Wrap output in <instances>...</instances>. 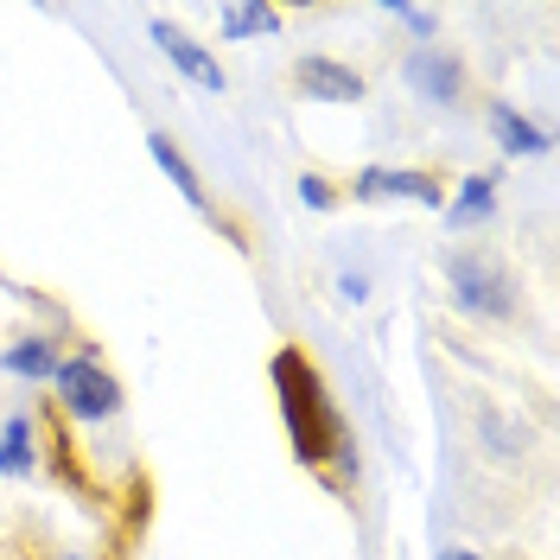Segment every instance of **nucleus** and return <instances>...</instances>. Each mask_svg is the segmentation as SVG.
<instances>
[{
  "instance_id": "1",
  "label": "nucleus",
  "mask_w": 560,
  "mask_h": 560,
  "mask_svg": "<svg viewBox=\"0 0 560 560\" xmlns=\"http://www.w3.org/2000/svg\"><path fill=\"white\" fill-rule=\"evenodd\" d=\"M268 376H275L280 420H287L293 458L313 465V471H338V478H350V471H357V465H350V427H345V415L331 408V388H325V376L313 370V357H300V350H275Z\"/></svg>"
},
{
  "instance_id": "2",
  "label": "nucleus",
  "mask_w": 560,
  "mask_h": 560,
  "mask_svg": "<svg viewBox=\"0 0 560 560\" xmlns=\"http://www.w3.org/2000/svg\"><path fill=\"white\" fill-rule=\"evenodd\" d=\"M446 287H453V306L471 318H516V306H523L510 268L485 248H453L446 255Z\"/></svg>"
},
{
  "instance_id": "3",
  "label": "nucleus",
  "mask_w": 560,
  "mask_h": 560,
  "mask_svg": "<svg viewBox=\"0 0 560 560\" xmlns=\"http://www.w3.org/2000/svg\"><path fill=\"white\" fill-rule=\"evenodd\" d=\"M58 408H65L77 427H103V420L121 415V383H115V370H108L96 350H70L65 363H58Z\"/></svg>"
},
{
  "instance_id": "4",
  "label": "nucleus",
  "mask_w": 560,
  "mask_h": 560,
  "mask_svg": "<svg viewBox=\"0 0 560 560\" xmlns=\"http://www.w3.org/2000/svg\"><path fill=\"white\" fill-rule=\"evenodd\" d=\"M401 77H408V90H415L420 103H433V108H458L465 90H471L465 58L446 51V45H415V51L401 58Z\"/></svg>"
},
{
  "instance_id": "5",
  "label": "nucleus",
  "mask_w": 560,
  "mask_h": 560,
  "mask_svg": "<svg viewBox=\"0 0 560 560\" xmlns=\"http://www.w3.org/2000/svg\"><path fill=\"white\" fill-rule=\"evenodd\" d=\"M350 198H376V205H427L446 210V185L433 173H415V166H363L350 178Z\"/></svg>"
},
{
  "instance_id": "6",
  "label": "nucleus",
  "mask_w": 560,
  "mask_h": 560,
  "mask_svg": "<svg viewBox=\"0 0 560 560\" xmlns=\"http://www.w3.org/2000/svg\"><path fill=\"white\" fill-rule=\"evenodd\" d=\"M147 38L160 45V58H166V65H173L185 83H191V90H205V96H223V83H230V77H223V65L210 58V45H198L191 33H178L173 20H153V26H147Z\"/></svg>"
},
{
  "instance_id": "7",
  "label": "nucleus",
  "mask_w": 560,
  "mask_h": 560,
  "mask_svg": "<svg viewBox=\"0 0 560 560\" xmlns=\"http://www.w3.org/2000/svg\"><path fill=\"white\" fill-rule=\"evenodd\" d=\"M293 90H300L306 103H363V96H370L363 70H350L345 58H325V51H313V58L293 65Z\"/></svg>"
},
{
  "instance_id": "8",
  "label": "nucleus",
  "mask_w": 560,
  "mask_h": 560,
  "mask_svg": "<svg viewBox=\"0 0 560 560\" xmlns=\"http://www.w3.org/2000/svg\"><path fill=\"white\" fill-rule=\"evenodd\" d=\"M485 128H490V140H497L510 160H541V153L555 147V135H548L541 121H528L523 108H510V103H490Z\"/></svg>"
},
{
  "instance_id": "9",
  "label": "nucleus",
  "mask_w": 560,
  "mask_h": 560,
  "mask_svg": "<svg viewBox=\"0 0 560 560\" xmlns=\"http://www.w3.org/2000/svg\"><path fill=\"white\" fill-rule=\"evenodd\" d=\"M58 363H65V350H58L51 331H26V338H13V345L0 350V370L20 376V383H51Z\"/></svg>"
},
{
  "instance_id": "10",
  "label": "nucleus",
  "mask_w": 560,
  "mask_h": 560,
  "mask_svg": "<svg viewBox=\"0 0 560 560\" xmlns=\"http://www.w3.org/2000/svg\"><path fill=\"white\" fill-rule=\"evenodd\" d=\"M446 230H478L497 217V173H465L458 178V191H446Z\"/></svg>"
},
{
  "instance_id": "11",
  "label": "nucleus",
  "mask_w": 560,
  "mask_h": 560,
  "mask_svg": "<svg viewBox=\"0 0 560 560\" xmlns=\"http://www.w3.org/2000/svg\"><path fill=\"white\" fill-rule=\"evenodd\" d=\"M147 153H153V166H160V173H166V178L178 185V198L198 210V217H210V191H205V178H198V166H191V160L178 153V140L153 128V135H147Z\"/></svg>"
},
{
  "instance_id": "12",
  "label": "nucleus",
  "mask_w": 560,
  "mask_h": 560,
  "mask_svg": "<svg viewBox=\"0 0 560 560\" xmlns=\"http://www.w3.org/2000/svg\"><path fill=\"white\" fill-rule=\"evenodd\" d=\"M38 471V420L26 408L0 420V478H33Z\"/></svg>"
},
{
  "instance_id": "13",
  "label": "nucleus",
  "mask_w": 560,
  "mask_h": 560,
  "mask_svg": "<svg viewBox=\"0 0 560 560\" xmlns=\"http://www.w3.org/2000/svg\"><path fill=\"white\" fill-rule=\"evenodd\" d=\"M223 38H255V33H280V13L275 7H223Z\"/></svg>"
},
{
  "instance_id": "14",
  "label": "nucleus",
  "mask_w": 560,
  "mask_h": 560,
  "mask_svg": "<svg viewBox=\"0 0 560 560\" xmlns=\"http://www.w3.org/2000/svg\"><path fill=\"white\" fill-rule=\"evenodd\" d=\"M383 13H388V20H401L420 45H433V38H440V7H408V0H388Z\"/></svg>"
},
{
  "instance_id": "15",
  "label": "nucleus",
  "mask_w": 560,
  "mask_h": 560,
  "mask_svg": "<svg viewBox=\"0 0 560 560\" xmlns=\"http://www.w3.org/2000/svg\"><path fill=\"white\" fill-rule=\"evenodd\" d=\"M478 433H485L490 458H516V453H523V433H510V427H503V420L490 415V408L478 415Z\"/></svg>"
},
{
  "instance_id": "16",
  "label": "nucleus",
  "mask_w": 560,
  "mask_h": 560,
  "mask_svg": "<svg viewBox=\"0 0 560 560\" xmlns=\"http://www.w3.org/2000/svg\"><path fill=\"white\" fill-rule=\"evenodd\" d=\"M293 191H300V205H306V210H338V185H331L325 173H300Z\"/></svg>"
},
{
  "instance_id": "17",
  "label": "nucleus",
  "mask_w": 560,
  "mask_h": 560,
  "mask_svg": "<svg viewBox=\"0 0 560 560\" xmlns=\"http://www.w3.org/2000/svg\"><path fill=\"white\" fill-rule=\"evenodd\" d=\"M338 293H345V306H363V300H370V275L345 268V275H338Z\"/></svg>"
},
{
  "instance_id": "18",
  "label": "nucleus",
  "mask_w": 560,
  "mask_h": 560,
  "mask_svg": "<svg viewBox=\"0 0 560 560\" xmlns=\"http://www.w3.org/2000/svg\"><path fill=\"white\" fill-rule=\"evenodd\" d=\"M440 560H485V555H478V548H458V541H453V548H440Z\"/></svg>"
},
{
  "instance_id": "19",
  "label": "nucleus",
  "mask_w": 560,
  "mask_h": 560,
  "mask_svg": "<svg viewBox=\"0 0 560 560\" xmlns=\"http://www.w3.org/2000/svg\"><path fill=\"white\" fill-rule=\"evenodd\" d=\"M58 560H90V555H58Z\"/></svg>"
}]
</instances>
